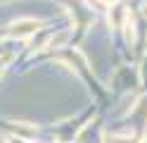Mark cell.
I'll return each instance as SVG.
<instances>
[{"mask_svg": "<svg viewBox=\"0 0 147 143\" xmlns=\"http://www.w3.org/2000/svg\"><path fill=\"white\" fill-rule=\"evenodd\" d=\"M105 3H116V0H105Z\"/></svg>", "mask_w": 147, "mask_h": 143, "instance_id": "obj_4", "label": "cell"}, {"mask_svg": "<svg viewBox=\"0 0 147 143\" xmlns=\"http://www.w3.org/2000/svg\"><path fill=\"white\" fill-rule=\"evenodd\" d=\"M7 143H24L22 138H7Z\"/></svg>", "mask_w": 147, "mask_h": 143, "instance_id": "obj_3", "label": "cell"}, {"mask_svg": "<svg viewBox=\"0 0 147 143\" xmlns=\"http://www.w3.org/2000/svg\"><path fill=\"white\" fill-rule=\"evenodd\" d=\"M109 143H133V138H123V136H112V138H109Z\"/></svg>", "mask_w": 147, "mask_h": 143, "instance_id": "obj_2", "label": "cell"}, {"mask_svg": "<svg viewBox=\"0 0 147 143\" xmlns=\"http://www.w3.org/2000/svg\"><path fill=\"white\" fill-rule=\"evenodd\" d=\"M38 29H40L38 19H17V22H12L5 29V36H10V38H29V36H33L38 31Z\"/></svg>", "mask_w": 147, "mask_h": 143, "instance_id": "obj_1", "label": "cell"}]
</instances>
